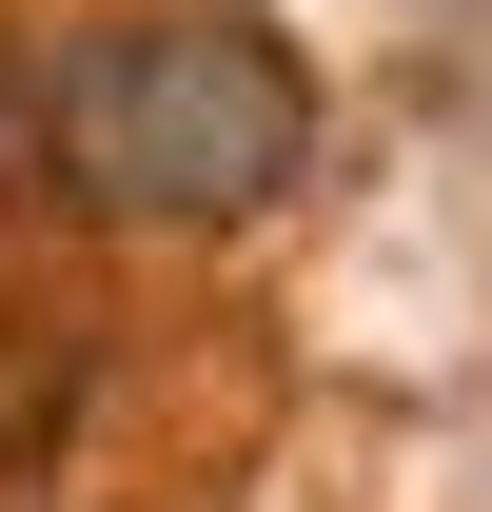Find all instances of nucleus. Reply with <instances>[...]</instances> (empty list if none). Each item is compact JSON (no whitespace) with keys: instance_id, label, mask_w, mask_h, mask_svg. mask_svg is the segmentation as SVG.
I'll return each mask as SVG.
<instances>
[{"instance_id":"1","label":"nucleus","mask_w":492,"mask_h":512,"mask_svg":"<svg viewBox=\"0 0 492 512\" xmlns=\"http://www.w3.org/2000/svg\"><path fill=\"white\" fill-rule=\"evenodd\" d=\"M40 158L99 217H256L315 158V79L276 20H99L40 79Z\"/></svg>"}]
</instances>
